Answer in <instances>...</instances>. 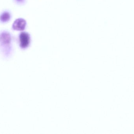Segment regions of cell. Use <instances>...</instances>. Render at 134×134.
<instances>
[{
    "label": "cell",
    "mask_w": 134,
    "mask_h": 134,
    "mask_svg": "<svg viewBox=\"0 0 134 134\" xmlns=\"http://www.w3.org/2000/svg\"><path fill=\"white\" fill-rule=\"evenodd\" d=\"M12 36L8 31H3L0 34V47L5 55L9 54L11 51Z\"/></svg>",
    "instance_id": "obj_1"
},
{
    "label": "cell",
    "mask_w": 134,
    "mask_h": 134,
    "mask_svg": "<svg viewBox=\"0 0 134 134\" xmlns=\"http://www.w3.org/2000/svg\"><path fill=\"white\" fill-rule=\"evenodd\" d=\"M15 1L16 2H18V3H20V4L24 3V0H15Z\"/></svg>",
    "instance_id": "obj_5"
},
{
    "label": "cell",
    "mask_w": 134,
    "mask_h": 134,
    "mask_svg": "<svg viewBox=\"0 0 134 134\" xmlns=\"http://www.w3.org/2000/svg\"><path fill=\"white\" fill-rule=\"evenodd\" d=\"M30 35L26 32H22L19 35V42L20 47L22 49H26L30 44Z\"/></svg>",
    "instance_id": "obj_2"
},
{
    "label": "cell",
    "mask_w": 134,
    "mask_h": 134,
    "mask_svg": "<svg viewBox=\"0 0 134 134\" xmlns=\"http://www.w3.org/2000/svg\"><path fill=\"white\" fill-rule=\"evenodd\" d=\"M11 15L8 12H4L0 15V21L2 23H7L11 19Z\"/></svg>",
    "instance_id": "obj_4"
},
{
    "label": "cell",
    "mask_w": 134,
    "mask_h": 134,
    "mask_svg": "<svg viewBox=\"0 0 134 134\" xmlns=\"http://www.w3.org/2000/svg\"><path fill=\"white\" fill-rule=\"evenodd\" d=\"M26 26V22L24 19L19 18L15 20L12 25L13 30L16 31L24 30Z\"/></svg>",
    "instance_id": "obj_3"
}]
</instances>
